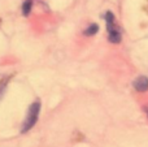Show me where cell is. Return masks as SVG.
Returning a JSON list of instances; mask_svg holds the SVG:
<instances>
[{"label": "cell", "instance_id": "6da1fadb", "mask_svg": "<svg viewBox=\"0 0 148 147\" xmlns=\"http://www.w3.org/2000/svg\"><path fill=\"white\" fill-rule=\"evenodd\" d=\"M39 112H40V103H39V102H35V103H33L30 107H29L27 115H26V120L23 121L22 128H21V133L29 132V130L36 124Z\"/></svg>", "mask_w": 148, "mask_h": 147}, {"label": "cell", "instance_id": "7a4b0ae2", "mask_svg": "<svg viewBox=\"0 0 148 147\" xmlns=\"http://www.w3.org/2000/svg\"><path fill=\"white\" fill-rule=\"evenodd\" d=\"M116 18L114 14L112 12H107L105 13V22H107V30H108V39L112 43H120L122 36H121V33L118 30V27L116 26Z\"/></svg>", "mask_w": 148, "mask_h": 147}, {"label": "cell", "instance_id": "3957f363", "mask_svg": "<svg viewBox=\"0 0 148 147\" xmlns=\"http://www.w3.org/2000/svg\"><path fill=\"white\" fill-rule=\"evenodd\" d=\"M133 85H134V89H135L136 91L144 93V91L148 90V78L144 77V76H140V77H138L135 81H134Z\"/></svg>", "mask_w": 148, "mask_h": 147}, {"label": "cell", "instance_id": "277c9868", "mask_svg": "<svg viewBox=\"0 0 148 147\" xmlns=\"http://www.w3.org/2000/svg\"><path fill=\"white\" fill-rule=\"evenodd\" d=\"M97 31H99V25H97V23H91L83 33H84V35L91 36V35H94V34H96Z\"/></svg>", "mask_w": 148, "mask_h": 147}, {"label": "cell", "instance_id": "5b68a950", "mask_svg": "<svg viewBox=\"0 0 148 147\" xmlns=\"http://www.w3.org/2000/svg\"><path fill=\"white\" fill-rule=\"evenodd\" d=\"M31 8H33V1L31 0H26L22 4V13L23 16H29L31 12Z\"/></svg>", "mask_w": 148, "mask_h": 147}, {"label": "cell", "instance_id": "8992f818", "mask_svg": "<svg viewBox=\"0 0 148 147\" xmlns=\"http://www.w3.org/2000/svg\"><path fill=\"white\" fill-rule=\"evenodd\" d=\"M4 82H3V83H0V95H1V93H3V89H4Z\"/></svg>", "mask_w": 148, "mask_h": 147}]
</instances>
